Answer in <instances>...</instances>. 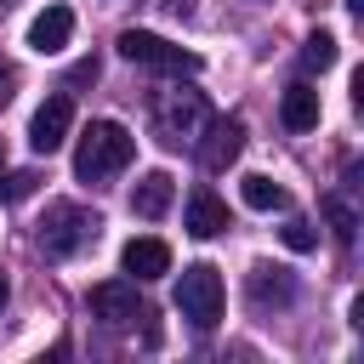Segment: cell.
<instances>
[{"label": "cell", "mask_w": 364, "mask_h": 364, "mask_svg": "<svg viewBox=\"0 0 364 364\" xmlns=\"http://www.w3.org/2000/svg\"><path fill=\"white\" fill-rule=\"evenodd\" d=\"M97 228H102V216H97V210H85V205H68V199H57V205H46V222H40V250L63 262V256L85 250V245L97 239Z\"/></svg>", "instance_id": "obj_3"}, {"label": "cell", "mask_w": 364, "mask_h": 364, "mask_svg": "<svg viewBox=\"0 0 364 364\" xmlns=\"http://www.w3.org/2000/svg\"><path fill=\"white\" fill-rule=\"evenodd\" d=\"M176 313H182L193 330H210V324L222 318V273H216L210 262L182 267V279H176Z\"/></svg>", "instance_id": "obj_4"}, {"label": "cell", "mask_w": 364, "mask_h": 364, "mask_svg": "<svg viewBox=\"0 0 364 364\" xmlns=\"http://www.w3.org/2000/svg\"><path fill=\"white\" fill-rule=\"evenodd\" d=\"M324 216H330L336 239H341V245H353V233H358V216H353V205H347L341 193H330V199H324Z\"/></svg>", "instance_id": "obj_17"}, {"label": "cell", "mask_w": 364, "mask_h": 364, "mask_svg": "<svg viewBox=\"0 0 364 364\" xmlns=\"http://www.w3.org/2000/svg\"><path fill=\"white\" fill-rule=\"evenodd\" d=\"M131 154H136V142H131V131L119 119H91L80 148H74V176L80 182H108V176H119L131 165Z\"/></svg>", "instance_id": "obj_1"}, {"label": "cell", "mask_w": 364, "mask_h": 364, "mask_svg": "<svg viewBox=\"0 0 364 364\" xmlns=\"http://www.w3.org/2000/svg\"><path fill=\"white\" fill-rule=\"evenodd\" d=\"M159 6H165V11H182V17L193 11V0H159Z\"/></svg>", "instance_id": "obj_22"}, {"label": "cell", "mask_w": 364, "mask_h": 364, "mask_svg": "<svg viewBox=\"0 0 364 364\" xmlns=\"http://www.w3.org/2000/svg\"><path fill=\"white\" fill-rule=\"evenodd\" d=\"M182 228L193 233V239H216L222 228H228V205L210 193V188H199V193H188V210H182Z\"/></svg>", "instance_id": "obj_10"}, {"label": "cell", "mask_w": 364, "mask_h": 364, "mask_svg": "<svg viewBox=\"0 0 364 364\" xmlns=\"http://www.w3.org/2000/svg\"><path fill=\"white\" fill-rule=\"evenodd\" d=\"M114 46H119L125 63H142V68H159V74H199V57L193 51H182V46L148 34V28H125Z\"/></svg>", "instance_id": "obj_5"}, {"label": "cell", "mask_w": 364, "mask_h": 364, "mask_svg": "<svg viewBox=\"0 0 364 364\" xmlns=\"http://www.w3.org/2000/svg\"><path fill=\"white\" fill-rule=\"evenodd\" d=\"M11 91H17V68H11V63H0V108L11 102Z\"/></svg>", "instance_id": "obj_20"}, {"label": "cell", "mask_w": 364, "mask_h": 364, "mask_svg": "<svg viewBox=\"0 0 364 364\" xmlns=\"http://www.w3.org/2000/svg\"><path fill=\"white\" fill-rule=\"evenodd\" d=\"M250 296H256V307H267V301H290L296 296V284H290V273L284 267H273V262H256L250 267Z\"/></svg>", "instance_id": "obj_13"}, {"label": "cell", "mask_w": 364, "mask_h": 364, "mask_svg": "<svg viewBox=\"0 0 364 364\" xmlns=\"http://www.w3.org/2000/svg\"><path fill=\"white\" fill-rule=\"evenodd\" d=\"M68 125H74V102H68L63 91L46 97V102L34 108V119H28V148H34V154H57L63 136H68Z\"/></svg>", "instance_id": "obj_6"}, {"label": "cell", "mask_w": 364, "mask_h": 364, "mask_svg": "<svg viewBox=\"0 0 364 364\" xmlns=\"http://www.w3.org/2000/svg\"><path fill=\"white\" fill-rule=\"evenodd\" d=\"M91 313H97L102 324H114V330H125V324L148 318V307H142L136 284H125V279H108V284H97V290H91Z\"/></svg>", "instance_id": "obj_8"}, {"label": "cell", "mask_w": 364, "mask_h": 364, "mask_svg": "<svg viewBox=\"0 0 364 364\" xmlns=\"http://www.w3.org/2000/svg\"><path fill=\"white\" fill-rule=\"evenodd\" d=\"M199 159H205V171H228L233 159H239V148H245V119H233V114H222V119H210L205 131H199Z\"/></svg>", "instance_id": "obj_7"}, {"label": "cell", "mask_w": 364, "mask_h": 364, "mask_svg": "<svg viewBox=\"0 0 364 364\" xmlns=\"http://www.w3.org/2000/svg\"><path fill=\"white\" fill-rule=\"evenodd\" d=\"M119 267L136 279H159V273H171V245L165 239H131L119 250Z\"/></svg>", "instance_id": "obj_11"}, {"label": "cell", "mask_w": 364, "mask_h": 364, "mask_svg": "<svg viewBox=\"0 0 364 364\" xmlns=\"http://www.w3.org/2000/svg\"><path fill=\"white\" fill-rule=\"evenodd\" d=\"M0 301H6V279H0Z\"/></svg>", "instance_id": "obj_24"}, {"label": "cell", "mask_w": 364, "mask_h": 364, "mask_svg": "<svg viewBox=\"0 0 364 364\" xmlns=\"http://www.w3.org/2000/svg\"><path fill=\"white\" fill-rule=\"evenodd\" d=\"M284 245H290V250H313V245H318V233H313V222H301V216H290V222H284Z\"/></svg>", "instance_id": "obj_18"}, {"label": "cell", "mask_w": 364, "mask_h": 364, "mask_svg": "<svg viewBox=\"0 0 364 364\" xmlns=\"http://www.w3.org/2000/svg\"><path fill=\"white\" fill-rule=\"evenodd\" d=\"M279 114H284L290 131H313V125H318V91H313V85H290L284 102H279Z\"/></svg>", "instance_id": "obj_14"}, {"label": "cell", "mask_w": 364, "mask_h": 364, "mask_svg": "<svg viewBox=\"0 0 364 364\" xmlns=\"http://www.w3.org/2000/svg\"><path fill=\"white\" fill-rule=\"evenodd\" d=\"M347 11H364V0H347Z\"/></svg>", "instance_id": "obj_23"}, {"label": "cell", "mask_w": 364, "mask_h": 364, "mask_svg": "<svg viewBox=\"0 0 364 364\" xmlns=\"http://www.w3.org/2000/svg\"><path fill=\"white\" fill-rule=\"evenodd\" d=\"M68 34H74V11H68V6H46V11L28 23V46H34L40 57H57V51L68 46Z\"/></svg>", "instance_id": "obj_9"}, {"label": "cell", "mask_w": 364, "mask_h": 364, "mask_svg": "<svg viewBox=\"0 0 364 364\" xmlns=\"http://www.w3.org/2000/svg\"><path fill=\"white\" fill-rule=\"evenodd\" d=\"M330 63H336V34H324V28L307 34V40H301V68H307V74H324Z\"/></svg>", "instance_id": "obj_16"}, {"label": "cell", "mask_w": 364, "mask_h": 364, "mask_svg": "<svg viewBox=\"0 0 364 364\" xmlns=\"http://www.w3.org/2000/svg\"><path fill=\"white\" fill-rule=\"evenodd\" d=\"M205 125H210V102L199 91H182L176 85V91H159L154 97V136L165 148H193Z\"/></svg>", "instance_id": "obj_2"}, {"label": "cell", "mask_w": 364, "mask_h": 364, "mask_svg": "<svg viewBox=\"0 0 364 364\" xmlns=\"http://www.w3.org/2000/svg\"><path fill=\"white\" fill-rule=\"evenodd\" d=\"M34 171H17V176H6V188H0V199H23V193H34Z\"/></svg>", "instance_id": "obj_19"}, {"label": "cell", "mask_w": 364, "mask_h": 364, "mask_svg": "<svg viewBox=\"0 0 364 364\" xmlns=\"http://www.w3.org/2000/svg\"><path fill=\"white\" fill-rule=\"evenodd\" d=\"M171 193H176V182H171L165 171H148V176L131 188V210L154 222V216H165V210H171Z\"/></svg>", "instance_id": "obj_12"}, {"label": "cell", "mask_w": 364, "mask_h": 364, "mask_svg": "<svg viewBox=\"0 0 364 364\" xmlns=\"http://www.w3.org/2000/svg\"><path fill=\"white\" fill-rule=\"evenodd\" d=\"M0 165H6V148H0Z\"/></svg>", "instance_id": "obj_25"}, {"label": "cell", "mask_w": 364, "mask_h": 364, "mask_svg": "<svg viewBox=\"0 0 364 364\" xmlns=\"http://www.w3.org/2000/svg\"><path fill=\"white\" fill-rule=\"evenodd\" d=\"M239 193H245V205H250V210H284V205H290V193H284L273 176H245V182H239Z\"/></svg>", "instance_id": "obj_15"}, {"label": "cell", "mask_w": 364, "mask_h": 364, "mask_svg": "<svg viewBox=\"0 0 364 364\" xmlns=\"http://www.w3.org/2000/svg\"><path fill=\"white\" fill-rule=\"evenodd\" d=\"M68 80H74V85H91V80H97V57H85V63H74V74H68Z\"/></svg>", "instance_id": "obj_21"}]
</instances>
